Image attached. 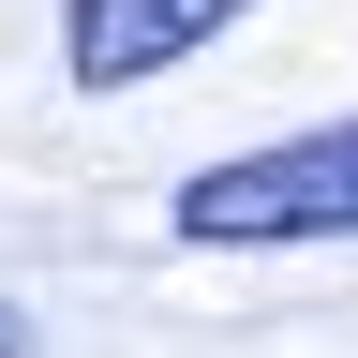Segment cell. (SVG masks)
Returning a JSON list of instances; mask_svg holds the SVG:
<instances>
[{"mask_svg":"<svg viewBox=\"0 0 358 358\" xmlns=\"http://www.w3.org/2000/svg\"><path fill=\"white\" fill-rule=\"evenodd\" d=\"M0 358H30V329H15V313H0Z\"/></svg>","mask_w":358,"mask_h":358,"instance_id":"3","label":"cell"},{"mask_svg":"<svg viewBox=\"0 0 358 358\" xmlns=\"http://www.w3.org/2000/svg\"><path fill=\"white\" fill-rule=\"evenodd\" d=\"M179 239H224V254L358 239V120H329V134H268V150L194 164V179H179Z\"/></svg>","mask_w":358,"mask_h":358,"instance_id":"1","label":"cell"},{"mask_svg":"<svg viewBox=\"0 0 358 358\" xmlns=\"http://www.w3.org/2000/svg\"><path fill=\"white\" fill-rule=\"evenodd\" d=\"M254 0H60V75L75 90H150L164 60L224 45Z\"/></svg>","mask_w":358,"mask_h":358,"instance_id":"2","label":"cell"}]
</instances>
